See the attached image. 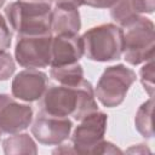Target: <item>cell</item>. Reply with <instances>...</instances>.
I'll use <instances>...</instances> for the list:
<instances>
[{"instance_id": "1", "label": "cell", "mask_w": 155, "mask_h": 155, "mask_svg": "<svg viewBox=\"0 0 155 155\" xmlns=\"http://www.w3.org/2000/svg\"><path fill=\"white\" fill-rule=\"evenodd\" d=\"M40 99L41 111L58 117L73 116L76 121L98 110L94 90L85 79L75 86H51Z\"/></svg>"}, {"instance_id": "2", "label": "cell", "mask_w": 155, "mask_h": 155, "mask_svg": "<svg viewBox=\"0 0 155 155\" xmlns=\"http://www.w3.org/2000/svg\"><path fill=\"white\" fill-rule=\"evenodd\" d=\"M51 0H17L5 8L10 27L17 35H41L51 31Z\"/></svg>"}, {"instance_id": "3", "label": "cell", "mask_w": 155, "mask_h": 155, "mask_svg": "<svg viewBox=\"0 0 155 155\" xmlns=\"http://www.w3.org/2000/svg\"><path fill=\"white\" fill-rule=\"evenodd\" d=\"M84 56L93 62H111L124 52V29L113 23L99 24L86 30L82 36Z\"/></svg>"}, {"instance_id": "4", "label": "cell", "mask_w": 155, "mask_h": 155, "mask_svg": "<svg viewBox=\"0 0 155 155\" xmlns=\"http://www.w3.org/2000/svg\"><path fill=\"white\" fill-rule=\"evenodd\" d=\"M124 30V58L131 65H138L154 58L155 25L142 15L130 21Z\"/></svg>"}, {"instance_id": "5", "label": "cell", "mask_w": 155, "mask_h": 155, "mask_svg": "<svg viewBox=\"0 0 155 155\" xmlns=\"http://www.w3.org/2000/svg\"><path fill=\"white\" fill-rule=\"evenodd\" d=\"M136 81V73L133 69L116 64L107 67L101 75L94 88V96L107 108L119 107Z\"/></svg>"}, {"instance_id": "6", "label": "cell", "mask_w": 155, "mask_h": 155, "mask_svg": "<svg viewBox=\"0 0 155 155\" xmlns=\"http://www.w3.org/2000/svg\"><path fill=\"white\" fill-rule=\"evenodd\" d=\"M52 33L41 35H18L15 58L27 69H40L51 65Z\"/></svg>"}, {"instance_id": "7", "label": "cell", "mask_w": 155, "mask_h": 155, "mask_svg": "<svg viewBox=\"0 0 155 155\" xmlns=\"http://www.w3.org/2000/svg\"><path fill=\"white\" fill-rule=\"evenodd\" d=\"M107 124L108 115L98 110L81 119L71 134V147L75 154H93L98 144L104 139Z\"/></svg>"}, {"instance_id": "8", "label": "cell", "mask_w": 155, "mask_h": 155, "mask_svg": "<svg viewBox=\"0 0 155 155\" xmlns=\"http://www.w3.org/2000/svg\"><path fill=\"white\" fill-rule=\"evenodd\" d=\"M73 122L68 117L48 115L40 110L31 124V134L44 145H59L70 137Z\"/></svg>"}, {"instance_id": "9", "label": "cell", "mask_w": 155, "mask_h": 155, "mask_svg": "<svg viewBox=\"0 0 155 155\" xmlns=\"http://www.w3.org/2000/svg\"><path fill=\"white\" fill-rule=\"evenodd\" d=\"M33 122V109L28 104L18 103L10 94L0 93V130L6 134H15L27 130Z\"/></svg>"}, {"instance_id": "10", "label": "cell", "mask_w": 155, "mask_h": 155, "mask_svg": "<svg viewBox=\"0 0 155 155\" xmlns=\"http://www.w3.org/2000/svg\"><path fill=\"white\" fill-rule=\"evenodd\" d=\"M47 74L39 69L22 70L12 80V97L28 103L39 101L47 88Z\"/></svg>"}, {"instance_id": "11", "label": "cell", "mask_w": 155, "mask_h": 155, "mask_svg": "<svg viewBox=\"0 0 155 155\" xmlns=\"http://www.w3.org/2000/svg\"><path fill=\"white\" fill-rule=\"evenodd\" d=\"M82 56L84 45L79 34H57L52 38L51 67L78 63Z\"/></svg>"}, {"instance_id": "12", "label": "cell", "mask_w": 155, "mask_h": 155, "mask_svg": "<svg viewBox=\"0 0 155 155\" xmlns=\"http://www.w3.org/2000/svg\"><path fill=\"white\" fill-rule=\"evenodd\" d=\"M81 29L80 12L69 5H54L51 13V31L57 34H79Z\"/></svg>"}, {"instance_id": "13", "label": "cell", "mask_w": 155, "mask_h": 155, "mask_svg": "<svg viewBox=\"0 0 155 155\" xmlns=\"http://www.w3.org/2000/svg\"><path fill=\"white\" fill-rule=\"evenodd\" d=\"M2 149L6 155L38 153L36 143L28 133H15L5 138L2 140Z\"/></svg>"}, {"instance_id": "14", "label": "cell", "mask_w": 155, "mask_h": 155, "mask_svg": "<svg viewBox=\"0 0 155 155\" xmlns=\"http://www.w3.org/2000/svg\"><path fill=\"white\" fill-rule=\"evenodd\" d=\"M50 76L59 85L75 86L84 80V69L79 62L74 64L51 67Z\"/></svg>"}, {"instance_id": "15", "label": "cell", "mask_w": 155, "mask_h": 155, "mask_svg": "<svg viewBox=\"0 0 155 155\" xmlns=\"http://www.w3.org/2000/svg\"><path fill=\"white\" fill-rule=\"evenodd\" d=\"M153 108H154V98L150 97L145 101L137 110L134 116V127L137 132L144 138L149 139L154 136L153 130Z\"/></svg>"}, {"instance_id": "16", "label": "cell", "mask_w": 155, "mask_h": 155, "mask_svg": "<svg viewBox=\"0 0 155 155\" xmlns=\"http://www.w3.org/2000/svg\"><path fill=\"white\" fill-rule=\"evenodd\" d=\"M110 16L119 24V27L122 28L136 16H138V13L132 10L130 0H117V2L110 10Z\"/></svg>"}, {"instance_id": "17", "label": "cell", "mask_w": 155, "mask_h": 155, "mask_svg": "<svg viewBox=\"0 0 155 155\" xmlns=\"http://www.w3.org/2000/svg\"><path fill=\"white\" fill-rule=\"evenodd\" d=\"M140 75V82L145 90V92L149 94V97L154 96V58L145 62V64L140 68L139 71Z\"/></svg>"}, {"instance_id": "18", "label": "cell", "mask_w": 155, "mask_h": 155, "mask_svg": "<svg viewBox=\"0 0 155 155\" xmlns=\"http://www.w3.org/2000/svg\"><path fill=\"white\" fill-rule=\"evenodd\" d=\"M16 70V63L13 57L6 52L0 50V81L8 80Z\"/></svg>"}, {"instance_id": "19", "label": "cell", "mask_w": 155, "mask_h": 155, "mask_svg": "<svg viewBox=\"0 0 155 155\" xmlns=\"http://www.w3.org/2000/svg\"><path fill=\"white\" fill-rule=\"evenodd\" d=\"M11 39H12L11 30L6 23V19L0 13V50L1 51H6L7 48H10Z\"/></svg>"}, {"instance_id": "20", "label": "cell", "mask_w": 155, "mask_h": 155, "mask_svg": "<svg viewBox=\"0 0 155 155\" xmlns=\"http://www.w3.org/2000/svg\"><path fill=\"white\" fill-rule=\"evenodd\" d=\"M132 10L138 13H153L155 10V0H130Z\"/></svg>"}, {"instance_id": "21", "label": "cell", "mask_w": 155, "mask_h": 155, "mask_svg": "<svg viewBox=\"0 0 155 155\" xmlns=\"http://www.w3.org/2000/svg\"><path fill=\"white\" fill-rule=\"evenodd\" d=\"M93 154H122V150H120L119 148H116V145H114L110 142L107 140H102L98 147L96 148Z\"/></svg>"}, {"instance_id": "22", "label": "cell", "mask_w": 155, "mask_h": 155, "mask_svg": "<svg viewBox=\"0 0 155 155\" xmlns=\"http://www.w3.org/2000/svg\"><path fill=\"white\" fill-rule=\"evenodd\" d=\"M117 0H85V5L94 8H111Z\"/></svg>"}, {"instance_id": "23", "label": "cell", "mask_w": 155, "mask_h": 155, "mask_svg": "<svg viewBox=\"0 0 155 155\" xmlns=\"http://www.w3.org/2000/svg\"><path fill=\"white\" fill-rule=\"evenodd\" d=\"M51 1L54 5H69V6H73L76 8L85 5V0H51Z\"/></svg>"}, {"instance_id": "24", "label": "cell", "mask_w": 155, "mask_h": 155, "mask_svg": "<svg viewBox=\"0 0 155 155\" xmlns=\"http://www.w3.org/2000/svg\"><path fill=\"white\" fill-rule=\"evenodd\" d=\"M61 154V153H63V154H67V153H73V154H75V151H74V149H73V147L70 145V147H68L67 144H63L62 145V148H58V149H56V150H53V154Z\"/></svg>"}, {"instance_id": "25", "label": "cell", "mask_w": 155, "mask_h": 155, "mask_svg": "<svg viewBox=\"0 0 155 155\" xmlns=\"http://www.w3.org/2000/svg\"><path fill=\"white\" fill-rule=\"evenodd\" d=\"M4 4H5V0H0V8L4 6Z\"/></svg>"}, {"instance_id": "26", "label": "cell", "mask_w": 155, "mask_h": 155, "mask_svg": "<svg viewBox=\"0 0 155 155\" xmlns=\"http://www.w3.org/2000/svg\"><path fill=\"white\" fill-rule=\"evenodd\" d=\"M1 133H2V132H1V130H0V137H1Z\"/></svg>"}]
</instances>
